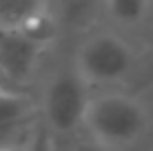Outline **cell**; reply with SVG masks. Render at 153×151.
<instances>
[{
    "label": "cell",
    "instance_id": "obj_1",
    "mask_svg": "<svg viewBox=\"0 0 153 151\" xmlns=\"http://www.w3.org/2000/svg\"><path fill=\"white\" fill-rule=\"evenodd\" d=\"M93 93L91 87L76 71L73 62L56 67L45 80L38 102L40 124L58 144L71 142L84 131L87 109Z\"/></svg>",
    "mask_w": 153,
    "mask_h": 151
},
{
    "label": "cell",
    "instance_id": "obj_2",
    "mask_svg": "<svg viewBox=\"0 0 153 151\" xmlns=\"http://www.w3.org/2000/svg\"><path fill=\"white\" fill-rule=\"evenodd\" d=\"M149 127L146 107L138 98L120 91L93 93L87 109L84 133L111 151H126Z\"/></svg>",
    "mask_w": 153,
    "mask_h": 151
},
{
    "label": "cell",
    "instance_id": "obj_3",
    "mask_svg": "<svg viewBox=\"0 0 153 151\" xmlns=\"http://www.w3.org/2000/svg\"><path fill=\"white\" fill-rule=\"evenodd\" d=\"M73 67L89 87H111L126 80L135 67V49L120 33L91 29L73 54Z\"/></svg>",
    "mask_w": 153,
    "mask_h": 151
},
{
    "label": "cell",
    "instance_id": "obj_4",
    "mask_svg": "<svg viewBox=\"0 0 153 151\" xmlns=\"http://www.w3.org/2000/svg\"><path fill=\"white\" fill-rule=\"evenodd\" d=\"M47 49L33 45L18 31H0V76L4 87L27 85Z\"/></svg>",
    "mask_w": 153,
    "mask_h": 151
},
{
    "label": "cell",
    "instance_id": "obj_5",
    "mask_svg": "<svg viewBox=\"0 0 153 151\" xmlns=\"http://www.w3.org/2000/svg\"><path fill=\"white\" fill-rule=\"evenodd\" d=\"M40 120L38 105L31 96L16 89H0V129L22 127V124Z\"/></svg>",
    "mask_w": 153,
    "mask_h": 151
},
{
    "label": "cell",
    "instance_id": "obj_6",
    "mask_svg": "<svg viewBox=\"0 0 153 151\" xmlns=\"http://www.w3.org/2000/svg\"><path fill=\"white\" fill-rule=\"evenodd\" d=\"M62 22L58 18L53 2H42V7L29 18V22L25 25L18 33H22L27 40H31L33 45L42 47V49H49L51 45L60 38L62 33Z\"/></svg>",
    "mask_w": 153,
    "mask_h": 151
},
{
    "label": "cell",
    "instance_id": "obj_7",
    "mask_svg": "<svg viewBox=\"0 0 153 151\" xmlns=\"http://www.w3.org/2000/svg\"><path fill=\"white\" fill-rule=\"evenodd\" d=\"M153 13V2L146 0H109L102 2V18L118 27H138Z\"/></svg>",
    "mask_w": 153,
    "mask_h": 151
},
{
    "label": "cell",
    "instance_id": "obj_8",
    "mask_svg": "<svg viewBox=\"0 0 153 151\" xmlns=\"http://www.w3.org/2000/svg\"><path fill=\"white\" fill-rule=\"evenodd\" d=\"M53 9L62 27L87 29L96 18L102 16V2H53Z\"/></svg>",
    "mask_w": 153,
    "mask_h": 151
},
{
    "label": "cell",
    "instance_id": "obj_9",
    "mask_svg": "<svg viewBox=\"0 0 153 151\" xmlns=\"http://www.w3.org/2000/svg\"><path fill=\"white\" fill-rule=\"evenodd\" d=\"M40 7V0H0V31H20Z\"/></svg>",
    "mask_w": 153,
    "mask_h": 151
},
{
    "label": "cell",
    "instance_id": "obj_10",
    "mask_svg": "<svg viewBox=\"0 0 153 151\" xmlns=\"http://www.w3.org/2000/svg\"><path fill=\"white\" fill-rule=\"evenodd\" d=\"M60 151H111L109 147H104V144H100L98 140H93L91 136H87V133H80V136H76L71 140V142H67V147Z\"/></svg>",
    "mask_w": 153,
    "mask_h": 151
},
{
    "label": "cell",
    "instance_id": "obj_11",
    "mask_svg": "<svg viewBox=\"0 0 153 151\" xmlns=\"http://www.w3.org/2000/svg\"><path fill=\"white\" fill-rule=\"evenodd\" d=\"M31 151H60V144H58L56 140L42 129V124H40L38 131H36L33 142H31Z\"/></svg>",
    "mask_w": 153,
    "mask_h": 151
},
{
    "label": "cell",
    "instance_id": "obj_12",
    "mask_svg": "<svg viewBox=\"0 0 153 151\" xmlns=\"http://www.w3.org/2000/svg\"><path fill=\"white\" fill-rule=\"evenodd\" d=\"M36 138V136H33ZM33 138L29 140V142H22V144H9V147H0V151H31V142H33Z\"/></svg>",
    "mask_w": 153,
    "mask_h": 151
},
{
    "label": "cell",
    "instance_id": "obj_13",
    "mask_svg": "<svg viewBox=\"0 0 153 151\" xmlns=\"http://www.w3.org/2000/svg\"><path fill=\"white\" fill-rule=\"evenodd\" d=\"M0 89H4V85H2V82H0Z\"/></svg>",
    "mask_w": 153,
    "mask_h": 151
},
{
    "label": "cell",
    "instance_id": "obj_14",
    "mask_svg": "<svg viewBox=\"0 0 153 151\" xmlns=\"http://www.w3.org/2000/svg\"><path fill=\"white\" fill-rule=\"evenodd\" d=\"M0 82H2V76H0ZM2 85H4V82H2Z\"/></svg>",
    "mask_w": 153,
    "mask_h": 151
}]
</instances>
